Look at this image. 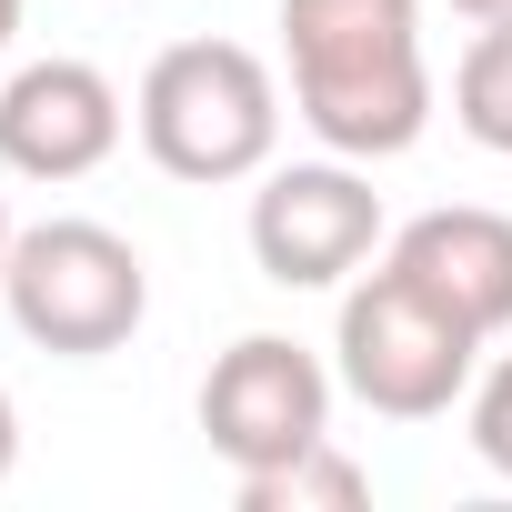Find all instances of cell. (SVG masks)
Returning <instances> with one entry per match:
<instances>
[{
	"instance_id": "1",
	"label": "cell",
	"mask_w": 512,
	"mask_h": 512,
	"mask_svg": "<svg viewBox=\"0 0 512 512\" xmlns=\"http://www.w3.org/2000/svg\"><path fill=\"white\" fill-rule=\"evenodd\" d=\"M292 111L342 161H402L432 131L422 0H282Z\"/></svg>"
},
{
	"instance_id": "2",
	"label": "cell",
	"mask_w": 512,
	"mask_h": 512,
	"mask_svg": "<svg viewBox=\"0 0 512 512\" xmlns=\"http://www.w3.org/2000/svg\"><path fill=\"white\" fill-rule=\"evenodd\" d=\"M131 131H141L151 171H171L191 191L262 181L272 151H282V81H272L262 51H241V41H171L141 71Z\"/></svg>"
},
{
	"instance_id": "3",
	"label": "cell",
	"mask_w": 512,
	"mask_h": 512,
	"mask_svg": "<svg viewBox=\"0 0 512 512\" xmlns=\"http://www.w3.org/2000/svg\"><path fill=\"white\" fill-rule=\"evenodd\" d=\"M332 372H342V392H352L362 412H382V422H442V412L472 392V372H482V332H472L452 302H432L402 262H382V272H362V282L342 292Z\"/></svg>"
},
{
	"instance_id": "4",
	"label": "cell",
	"mask_w": 512,
	"mask_h": 512,
	"mask_svg": "<svg viewBox=\"0 0 512 512\" xmlns=\"http://www.w3.org/2000/svg\"><path fill=\"white\" fill-rule=\"evenodd\" d=\"M0 302H11L21 342L61 352V362H101L151 322V262L111 231V221H31L0 262Z\"/></svg>"
},
{
	"instance_id": "5",
	"label": "cell",
	"mask_w": 512,
	"mask_h": 512,
	"mask_svg": "<svg viewBox=\"0 0 512 512\" xmlns=\"http://www.w3.org/2000/svg\"><path fill=\"white\" fill-rule=\"evenodd\" d=\"M241 231H251V262H262L272 292H342L372 251L392 241L382 191H372V161H342V151L262 171Z\"/></svg>"
},
{
	"instance_id": "6",
	"label": "cell",
	"mask_w": 512,
	"mask_h": 512,
	"mask_svg": "<svg viewBox=\"0 0 512 512\" xmlns=\"http://www.w3.org/2000/svg\"><path fill=\"white\" fill-rule=\"evenodd\" d=\"M332 382L322 352H302L292 332H241L211 372H201V432L231 472H272L312 442H332Z\"/></svg>"
},
{
	"instance_id": "7",
	"label": "cell",
	"mask_w": 512,
	"mask_h": 512,
	"mask_svg": "<svg viewBox=\"0 0 512 512\" xmlns=\"http://www.w3.org/2000/svg\"><path fill=\"white\" fill-rule=\"evenodd\" d=\"M121 151V91L91 71V61H21L0 81V171L21 181H91L101 161Z\"/></svg>"
},
{
	"instance_id": "8",
	"label": "cell",
	"mask_w": 512,
	"mask_h": 512,
	"mask_svg": "<svg viewBox=\"0 0 512 512\" xmlns=\"http://www.w3.org/2000/svg\"><path fill=\"white\" fill-rule=\"evenodd\" d=\"M382 262H402L432 302H452L482 342L512 332V211H482V201H442V211H412Z\"/></svg>"
},
{
	"instance_id": "9",
	"label": "cell",
	"mask_w": 512,
	"mask_h": 512,
	"mask_svg": "<svg viewBox=\"0 0 512 512\" xmlns=\"http://www.w3.org/2000/svg\"><path fill=\"white\" fill-rule=\"evenodd\" d=\"M231 492H241V512H362L372 472L342 442H312V452H292L272 472H231Z\"/></svg>"
},
{
	"instance_id": "10",
	"label": "cell",
	"mask_w": 512,
	"mask_h": 512,
	"mask_svg": "<svg viewBox=\"0 0 512 512\" xmlns=\"http://www.w3.org/2000/svg\"><path fill=\"white\" fill-rule=\"evenodd\" d=\"M452 121H462L472 151L512 161V21H482L472 31V51L452 71Z\"/></svg>"
},
{
	"instance_id": "11",
	"label": "cell",
	"mask_w": 512,
	"mask_h": 512,
	"mask_svg": "<svg viewBox=\"0 0 512 512\" xmlns=\"http://www.w3.org/2000/svg\"><path fill=\"white\" fill-rule=\"evenodd\" d=\"M462 432H472L482 472H492V482H512V352L472 372V392H462Z\"/></svg>"
},
{
	"instance_id": "12",
	"label": "cell",
	"mask_w": 512,
	"mask_h": 512,
	"mask_svg": "<svg viewBox=\"0 0 512 512\" xmlns=\"http://www.w3.org/2000/svg\"><path fill=\"white\" fill-rule=\"evenodd\" d=\"M11 462H21V412H11V392H0V492H11Z\"/></svg>"
},
{
	"instance_id": "13",
	"label": "cell",
	"mask_w": 512,
	"mask_h": 512,
	"mask_svg": "<svg viewBox=\"0 0 512 512\" xmlns=\"http://www.w3.org/2000/svg\"><path fill=\"white\" fill-rule=\"evenodd\" d=\"M462 21H512V0H452Z\"/></svg>"
},
{
	"instance_id": "14",
	"label": "cell",
	"mask_w": 512,
	"mask_h": 512,
	"mask_svg": "<svg viewBox=\"0 0 512 512\" xmlns=\"http://www.w3.org/2000/svg\"><path fill=\"white\" fill-rule=\"evenodd\" d=\"M11 41H21V0H0V61H11Z\"/></svg>"
},
{
	"instance_id": "15",
	"label": "cell",
	"mask_w": 512,
	"mask_h": 512,
	"mask_svg": "<svg viewBox=\"0 0 512 512\" xmlns=\"http://www.w3.org/2000/svg\"><path fill=\"white\" fill-rule=\"evenodd\" d=\"M11 241H21V231H11V201H0V262H11Z\"/></svg>"
}]
</instances>
